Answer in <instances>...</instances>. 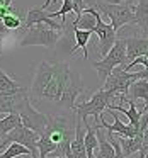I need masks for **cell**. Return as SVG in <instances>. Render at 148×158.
<instances>
[{"label": "cell", "mask_w": 148, "mask_h": 158, "mask_svg": "<svg viewBox=\"0 0 148 158\" xmlns=\"http://www.w3.org/2000/svg\"><path fill=\"white\" fill-rule=\"evenodd\" d=\"M146 158H148V155H146Z\"/></svg>", "instance_id": "34"}, {"label": "cell", "mask_w": 148, "mask_h": 158, "mask_svg": "<svg viewBox=\"0 0 148 158\" xmlns=\"http://www.w3.org/2000/svg\"><path fill=\"white\" fill-rule=\"evenodd\" d=\"M109 110V109H107ZM111 112V116L114 117V123L112 124H107L104 119H100V126L102 127H106V131H109V133H117L119 136H123V138H136V136H143V134L140 133V129L138 127H134L133 124H124V123H121V119L117 117V114H116V110H109Z\"/></svg>", "instance_id": "12"}, {"label": "cell", "mask_w": 148, "mask_h": 158, "mask_svg": "<svg viewBox=\"0 0 148 158\" xmlns=\"http://www.w3.org/2000/svg\"><path fill=\"white\" fill-rule=\"evenodd\" d=\"M63 38V32L48 27L44 24H38L27 29L26 36L21 39V46H44V48H55L58 41Z\"/></svg>", "instance_id": "4"}, {"label": "cell", "mask_w": 148, "mask_h": 158, "mask_svg": "<svg viewBox=\"0 0 148 158\" xmlns=\"http://www.w3.org/2000/svg\"><path fill=\"white\" fill-rule=\"evenodd\" d=\"M134 9H136V5H133L131 0H128L124 4H117V5L100 2L95 10H99L100 14L107 15V17L111 19V26H112L117 32L123 26L134 24Z\"/></svg>", "instance_id": "3"}, {"label": "cell", "mask_w": 148, "mask_h": 158, "mask_svg": "<svg viewBox=\"0 0 148 158\" xmlns=\"http://www.w3.org/2000/svg\"><path fill=\"white\" fill-rule=\"evenodd\" d=\"M19 116H21L22 124H24L26 127H29L31 131H34V133H38V134L44 133V129L48 127V123H49L48 117H46L43 112H39L31 102L26 104L24 109L19 112Z\"/></svg>", "instance_id": "9"}, {"label": "cell", "mask_w": 148, "mask_h": 158, "mask_svg": "<svg viewBox=\"0 0 148 158\" xmlns=\"http://www.w3.org/2000/svg\"><path fill=\"white\" fill-rule=\"evenodd\" d=\"M15 156H32V155L27 148L19 143H11L7 146V150L0 153V158H15Z\"/></svg>", "instance_id": "23"}, {"label": "cell", "mask_w": 148, "mask_h": 158, "mask_svg": "<svg viewBox=\"0 0 148 158\" xmlns=\"http://www.w3.org/2000/svg\"><path fill=\"white\" fill-rule=\"evenodd\" d=\"M5 24V27L9 29V31H14V29H19L21 26H24V22H22V19L19 17L17 14H9L5 19H2Z\"/></svg>", "instance_id": "26"}, {"label": "cell", "mask_w": 148, "mask_h": 158, "mask_svg": "<svg viewBox=\"0 0 148 158\" xmlns=\"http://www.w3.org/2000/svg\"><path fill=\"white\" fill-rule=\"evenodd\" d=\"M92 34H94V32H90V31H80V29H75V44H77V48H80L83 51V60L89 58L87 44H89L90 36H92Z\"/></svg>", "instance_id": "25"}, {"label": "cell", "mask_w": 148, "mask_h": 158, "mask_svg": "<svg viewBox=\"0 0 148 158\" xmlns=\"http://www.w3.org/2000/svg\"><path fill=\"white\" fill-rule=\"evenodd\" d=\"M21 124H22V119H21L19 114H9L4 119H0V138L4 139L9 133H12V131H14L15 127H19Z\"/></svg>", "instance_id": "21"}, {"label": "cell", "mask_w": 148, "mask_h": 158, "mask_svg": "<svg viewBox=\"0 0 148 158\" xmlns=\"http://www.w3.org/2000/svg\"><path fill=\"white\" fill-rule=\"evenodd\" d=\"M128 100H143V112H148V80H136L128 90Z\"/></svg>", "instance_id": "14"}, {"label": "cell", "mask_w": 148, "mask_h": 158, "mask_svg": "<svg viewBox=\"0 0 148 158\" xmlns=\"http://www.w3.org/2000/svg\"><path fill=\"white\" fill-rule=\"evenodd\" d=\"M85 124V148H87V156L95 158V151L99 150V138H97V127L95 124L90 126V123L87 121Z\"/></svg>", "instance_id": "19"}, {"label": "cell", "mask_w": 148, "mask_h": 158, "mask_svg": "<svg viewBox=\"0 0 148 158\" xmlns=\"http://www.w3.org/2000/svg\"><path fill=\"white\" fill-rule=\"evenodd\" d=\"M138 63H141V65H145V70H148V55H145V56H140V58H136L134 61L128 63V65L124 66V70H126V72H129V70L133 68L134 65H138Z\"/></svg>", "instance_id": "28"}, {"label": "cell", "mask_w": 148, "mask_h": 158, "mask_svg": "<svg viewBox=\"0 0 148 158\" xmlns=\"http://www.w3.org/2000/svg\"><path fill=\"white\" fill-rule=\"evenodd\" d=\"M0 56H2V44H0Z\"/></svg>", "instance_id": "33"}, {"label": "cell", "mask_w": 148, "mask_h": 158, "mask_svg": "<svg viewBox=\"0 0 148 158\" xmlns=\"http://www.w3.org/2000/svg\"><path fill=\"white\" fill-rule=\"evenodd\" d=\"M119 143L123 148V153L126 158L133 156L134 153H140L141 146H143V136H136V138H123L119 136Z\"/></svg>", "instance_id": "20"}, {"label": "cell", "mask_w": 148, "mask_h": 158, "mask_svg": "<svg viewBox=\"0 0 148 158\" xmlns=\"http://www.w3.org/2000/svg\"><path fill=\"white\" fill-rule=\"evenodd\" d=\"M7 32H9V29L5 27L4 21H2V19H0V38H4V36L7 34Z\"/></svg>", "instance_id": "30"}, {"label": "cell", "mask_w": 148, "mask_h": 158, "mask_svg": "<svg viewBox=\"0 0 148 158\" xmlns=\"http://www.w3.org/2000/svg\"><path fill=\"white\" fill-rule=\"evenodd\" d=\"M27 102H31V95L26 89L19 92H0V114H19Z\"/></svg>", "instance_id": "7"}, {"label": "cell", "mask_w": 148, "mask_h": 158, "mask_svg": "<svg viewBox=\"0 0 148 158\" xmlns=\"http://www.w3.org/2000/svg\"><path fill=\"white\" fill-rule=\"evenodd\" d=\"M134 24L141 29L143 36L148 38V0H136L134 9Z\"/></svg>", "instance_id": "18"}, {"label": "cell", "mask_w": 148, "mask_h": 158, "mask_svg": "<svg viewBox=\"0 0 148 158\" xmlns=\"http://www.w3.org/2000/svg\"><path fill=\"white\" fill-rule=\"evenodd\" d=\"M55 70H56V63H48V61L39 63L31 83V90H29V95H31L32 100H36V102L43 100L46 89L49 87L53 77H55Z\"/></svg>", "instance_id": "5"}, {"label": "cell", "mask_w": 148, "mask_h": 158, "mask_svg": "<svg viewBox=\"0 0 148 158\" xmlns=\"http://www.w3.org/2000/svg\"><path fill=\"white\" fill-rule=\"evenodd\" d=\"M111 100H119V102L123 104V102H128V95L112 94V92H107V90H104V89H99L87 102H77V106L73 110L80 116L82 123H87V121H89V116H92L94 119H95V124H99L100 119H102L104 110L109 107V104H112Z\"/></svg>", "instance_id": "1"}, {"label": "cell", "mask_w": 148, "mask_h": 158, "mask_svg": "<svg viewBox=\"0 0 148 158\" xmlns=\"http://www.w3.org/2000/svg\"><path fill=\"white\" fill-rule=\"evenodd\" d=\"M126 41V55H128V60L134 61L136 58L140 56H145L148 55V38L146 36H129V38H124Z\"/></svg>", "instance_id": "13"}, {"label": "cell", "mask_w": 148, "mask_h": 158, "mask_svg": "<svg viewBox=\"0 0 148 158\" xmlns=\"http://www.w3.org/2000/svg\"><path fill=\"white\" fill-rule=\"evenodd\" d=\"M38 24H44L48 26V27L55 29V31H63V27H65V24L63 22H55L51 19V15L46 14V10L43 7H32L27 10V14H26V19H24V26L22 27L27 31V29L34 27V26Z\"/></svg>", "instance_id": "10"}, {"label": "cell", "mask_w": 148, "mask_h": 158, "mask_svg": "<svg viewBox=\"0 0 148 158\" xmlns=\"http://www.w3.org/2000/svg\"><path fill=\"white\" fill-rule=\"evenodd\" d=\"M49 158H66V156H49Z\"/></svg>", "instance_id": "32"}, {"label": "cell", "mask_w": 148, "mask_h": 158, "mask_svg": "<svg viewBox=\"0 0 148 158\" xmlns=\"http://www.w3.org/2000/svg\"><path fill=\"white\" fill-rule=\"evenodd\" d=\"M126 60H128V55H126V41H124V39H117L116 44L112 46V49H111V51L107 53L102 60L94 61L92 66L97 70L99 80L104 83L111 77V73L116 70V66H123V68L126 66Z\"/></svg>", "instance_id": "2"}, {"label": "cell", "mask_w": 148, "mask_h": 158, "mask_svg": "<svg viewBox=\"0 0 148 158\" xmlns=\"http://www.w3.org/2000/svg\"><path fill=\"white\" fill-rule=\"evenodd\" d=\"M83 92V82H82V77H80L78 72H72V77H70V82L65 89V94H63L61 100H60L58 106L60 107H65V109H75L77 106V97Z\"/></svg>", "instance_id": "11"}, {"label": "cell", "mask_w": 148, "mask_h": 158, "mask_svg": "<svg viewBox=\"0 0 148 158\" xmlns=\"http://www.w3.org/2000/svg\"><path fill=\"white\" fill-rule=\"evenodd\" d=\"M72 2H73V12L77 14V17H80V15L85 12L87 4L83 2V0H72Z\"/></svg>", "instance_id": "29"}, {"label": "cell", "mask_w": 148, "mask_h": 158, "mask_svg": "<svg viewBox=\"0 0 148 158\" xmlns=\"http://www.w3.org/2000/svg\"><path fill=\"white\" fill-rule=\"evenodd\" d=\"M5 5V0H0V7H4Z\"/></svg>", "instance_id": "31"}, {"label": "cell", "mask_w": 148, "mask_h": 158, "mask_svg": "<svg viewBox=\"0 0 148 158\" xmlns=\"http://www.w3.org/2000/svg\"><path fill=\"white\" fill-rule=\"evenodd\" d=\"M95 17H97V26H95V29H94V34L99 36V44L97 46H99L100 56L104 58V56L112 49V46L116 44L117 32L111 24H106V22L102 21V14H100L99 10H95Z\"/></svg>", "instance_id": "8"}, {"label": "cell", "mask_w": 148, "mask_h": 158, "mask_svg": "<svg viewBox=\"0 0 148 158\" xmlns=\"http://www.w3.org/2000/svg\"><path fill=\"white\" fill-rule=\"evenodd\" d=\"M39 138H41V134L34 133V131H31L29 127H26L24 124H21L19 127H15L12 133H9L7 136L2 139V143H0V151H2V148L7 146L9 143H19V144H22V146L27 148V150L31 151L32 156H36Z\"/></svg>", "instance_id": "6"}, {"label": "cell", "mask_w": 148, "mask_h": 158, "mask_svg": "<svg viewBox=\"0 0 148 158\" xmlns=\"http://www.w3.org/2000/svg\"><path fill=\"white\" fill-rule=\"evenodd\" d=\"M24 87L19 85L15 80H12L4 70L0 68V92H19L22 90Z\"/></svg>", "instance_id": "24"}, {"label": "cell", "mask_w": 148, "mask_h": 158, "mask_svg": "<svg viewBox=\"0 0 148 158\" xmlns=\"http://www.w3.org/2000/svg\"><path fill=\"white\" fill-rule=\"evenodd\" d=\"M68 12H73V2H72V0H63L61 9H60L58 12H51L49 15H51V19H55V17H63V19H65Z\"/></svg>", "instance_id": "27"}, {"label": "cell", "mask_w": 148, "mask_h": 158, "mask_svg": "<svg viewBox=\"0 0 148 158\" xmlns=\"http://www.w3.org/2000/svg\"><path fill=\"white\" fill-rule=\"evenodd\" d=\"M95 127H97V138H99V150H97L95 158H114L116 150L111 144V141L107 139V133H104L100 124H95Z\"/></svg>", "instance_id": "15"}, {"label": "cell", "mask_w": 148, "mask_h": 158, "mask_svg": "<svg viewBox=\"0 0 148 158\" xmlns=\"http://www.w3.org/2000/svg\"><path fill=\"white\" fill-rule=\"evenodd\" d=\"M72 153L77 158H89L85 148V134H83V127H82V119H78L75 124V139L72 141Z\"/></svg>", "instance_id": "16"}, {"label": "cell", "mask_w": 148, "mask_h": 158, "mask_svg": "<svg viewBox=\"0 0 148 158\" xmlns=\"http://www.w3.org/2000/svg\"><path fill=\"white\" fill-rule=\"evenodd\" d=\"M56 146H58V144H56L55 141H51V138H49L46 133H43L41 138H39V141H38L39 158H48L49 155H51L53 151L56 150Z\"/></svg>", "instance_id": "22"}, {"label": "cell", "mask_w": 148, "mask_h": 158, "mask_svg": "<svg viewBox=\"0 0 148 158\" xmlns=\"http://www.w3.org/2000/svg\"><path fill=\"white\" fill-rule=\"evenodd\" d=\"M73 29H80V31H90L94 32L97 26V17H95V9H85L80 17H75V21L72 22Z\"/></svg>", "instance_id": "17"}]
</instances>
